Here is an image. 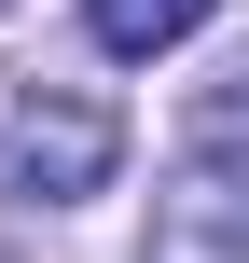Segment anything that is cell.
<instances>
[{"mask_svg":"<svg viewBox=\"0 0 249 263\" xmlns=\"http://www.w3.org/2000/svg\"><path fill=\"white\" fill-rule=\"evenodd\" d=\"M111 166H125V111L111 97H69V83L14 97V125H0V208H83Z\"/></svg>","mask_w":249,"mask_h":263,"instance_id":"6da1fadb","label":"cell"},{"mask_svg":"<svg viewBox=\"0 0 249 263\" xmlns=\"http://www.w3.org/2000/svg\"><path fill=\"white\" fill-rule=\"evenodd\" d=\"M139 263H249V180L236 166H194V180L152 208V250Z\"/></svg>","mask_w":249,"mask_h":263,"instance_id":"7a4b0ae2","label":"cell"},{"mask_svg":"<svg viewBox=\"0 0 249 263\" xmlns=\"http://www.w3.org/2000/svg\"><path fill=\"white\" fill-rule=\"evenodd\" d=\"M208 14H222V0H83V28H97L111 55H180Z\"/></svg>","mask_w":249,"mask_h":263,"instance_id":"3957f363","label":"cell"},{"mask_svg":"<svg viewBox=\"0 0 249 263\" xmlns=\"http://www.w3.org/2000/svg\"><path fill=\"white\" fill-rule=\"evenodd\" d=\"M194 139H208V153H236V139H249V55L208 83V97H194Z\"/></svg>","mask_w":249,"mask_h":263,"instance_id":"277c9868","label":"cell"},{"mask_svg":"<svg viewBox=\"0 0 249 263\" xmlns=\"http://www.w3.org/2000/svg\"><path fill=\"white\" fill-rule=\"evenodd\" d=\"M0 14H14V0H0Z\"/></svg>","mask_w":249,"mask_h":263,"instance_id":"5b68a950","label":"cell"}]
</instances>
